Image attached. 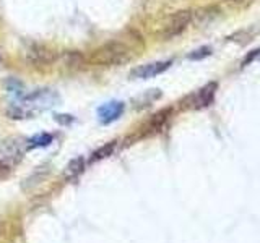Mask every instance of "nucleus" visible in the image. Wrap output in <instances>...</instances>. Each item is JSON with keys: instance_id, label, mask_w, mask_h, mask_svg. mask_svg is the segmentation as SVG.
<instances>
[{"instance_id": "nucleus-3", "label": "nucleus", "mask_w": 260, "mask_h": 243, "mask_svg": "<svg viewBox=\"0 0 260 243\" xmlns=\"http://www.w3.org/2000/svg\"><path fill=\"white\" fill-rule=\"evenodd\" d=\"M28 151V138L8 136L0 140V169H13Z\"/></svg>"}, {"instance_id": "nucleus-14", "label": "nucleus", "mask_w": 260, "mask_h": 243, "mask_svg": "<svg viewBox=\"0 0 260 243\" xmlns=\"http://www.w3.org/2000/svg\"><path fill=\"white\" fill-rule=\"evenodd\" d=\"M57 124H60V125H69L73 122V117L72 115H67V113H62V115H55L54 117Z\"/></svg>"}, {"instance_id": "nucleus-12", "label": "nucleus", "mask_w": 260, "mask_h": 243, "mask_svg": "<svg viewBox=\"0 0 260 243\" xmlns=\"http://www.w3.org/2000/svg\"><path fill=\"white\" fill-rule=\"evenodd\" d=\"M117 148V141H109V143H106L104 146H101L100 149L94 151L91 154V159H89V162H96V160H101V159H106V157H109L112 156V152L116 151Z\"/></svg>"}, {"instance_id": "nucleus-4", "label": "nucleus", "mask_w": 260, "mask_h": 243, "mask_svg": "<svg viewBox=\"0 0 260 243\" xmlns=\"http://www.w3.org/2000/svg\"><path fill=\"white\" fill-rule=\"evenodd\" d=\"M190 20H192V13L187 10L176 12L174 15H171L168 21L165 23V26H162V31H161L162 39H173L179 36L182 31H185L187 26H189Z\"/></svg>"}, {"instance_id": "nucleus-10", "label": "nucleus", "mask_w": 260, "mask_h": 243, "mask_svg": "<svg viewBox=\"0 0 260 243\" xmlns=\"http://www.w3.org/2000/svg\"><path fill=\"white\" fill-rule=\"evenodd\" d=\"M4 88H5L7 93H10L15 97H21L23 94H26V88H24V85L20 79H16L13 76L4 79Z\"/></svg>"}, {"instance_id": "nucleus-5", "label": "nucleus", "mask_w": 260, "mask_h": 243, "mask_svg": "<svg viewBox=\"0 0 260 243\" xmlns=\"http://www.w3.org/2000/svg\"><path fill=\"white\" fill-rule=\"evenodd\" d=\"M24 55H26L28 63L32 67H47L55 60V54L51 49L41 44H29L24 51Z\"/></svg>"}, {"instance_id": "nucleus-11", "label": "nucleus", "mask_w": 260, "mask_h": 243, "mask_svg": "<svg viewBox=\"0 0 260 243\" xmlns=\"http://www.w3.org/2000/svg\"><path fill=\"white\" fill-rule=\"evenodd\" d=\"M54 141V136L51 133H39L28 140V149H36V148H46Z\"/></svg>"}, {"instance_id": "nucleus-13", "label": "nucleus", "mask_w": 260, "mask_h": 243, "mask_svg": "<svg viewBox=\"0 0 260 243\" xmlns=\"http://www.w3.org/2000/svg\"><path fill=\"white\" fill-rule=\"evenodd\" d=\"M210 54H211L210 47H200V49H197V51H193L192 54H189V59L190 60H202V59H205V57H208Z\"/></svg>"}, {"instance_id": "nucleus-7", "label": "nucleus", "mask_w": 260, "mask_h": 243, "mask_svg": "<svg viewBox=\"0 0 260 243\" xmlns=\"http://www.w3.org/2000/svg\"><path fill=\"white\" fill-rule=\"evenodd\" d=\"M171 60L166 62H153V63H146L142 65V67H137L130 71V78L134 79H148V78H154L165 73L169 67H171Z\"/></svg>"}, {"instance_id": "nucleus-8", "label": "nucleus", "mask_w": 260, "mask_h": 243, "mask_svg": "<svg viewBox=\"0 0 260 243\" xmlns=\"http://www.w3.org/2000/svg\"><path fill=\"white\" fill-rule=\"evenodd\" d=\"M215 93H216V83H208L207 86H203L192 96V107L195 109L207 107V105L213 102Z\"/></svg>"}, {"instance_id": "nucleus-6", "label": "nucleus", "mask_w": 260, "mask_h": 243, "mask_svg": "<svg viewBox=\"0 0 260 243\" xmlns=\"http://www.w3.org/2000/svg\"><path fill=\"white\" fill-rule=\"evenodd\" d=\"M125 110V104L122 101H109L104 102L98 107V120L103 125H109L112 122H116L122 117V113Z\"/></svg>"}, {"instance_id": "nucleus-1", "label": "nucleus", "mask_w": 260, "mask_h": 243, "mask_svg": "<svg viewBox=\"0 0 260 243\" xmlns=\"http://www.w3.org/2000/svg\"><path fill=\"white\" fill-rule=\"evenodd\" d=\"M60 101L59 94L54 89L41 88L29 94H23L21 97H16L7 109V115L15 120H26L39 115L41 112L52 109Z\"/></svg>"}, {"instance_id": "nucleus-2", "label": "nucleus", "mask_w": 260, "mask_h": 243, "mask_svg": "<svg viewBox=\"0 0 260 243\" xmlns=\"http://www.w3.org/2000/svg\"><path fill=\"white\" fill-rule=\"evenodd\" d=\"M130 59V49L119 40H111V43L101 46L100 49L91 54L89 62L93 65H101V67H112V65H120Z\"/></svg>"}, {"instance_id": "nucleus-15", "label": "nucleus", "mask_w": 260, "mask_h": 243, "mask_svg": "<svg viewBox=\"0 0 260 243\" xmlns=\"http://www.w3.org/2000/svg\"><path fill=\"white\" fill-rule=\"evenodd\" d=\"M257 57H260V49H255V51H252L246 59H244V62H242V67H246V65H249L250 62H254Z\"/></svg>"}, {"instance_id": "nucleus-16", "label": "nucleus", "mask_w": 260, "mask_h": 243, "mask_svg": "<svg viewBox=\"0 0 260 243\" xmlns=\"http://www.w3.org/2000/svg\"><path fill=\"white\" fill-rule=\"evenodd\" d=\"M0 63H2V57H0Z\"/></svg>"}, {"instance_id": "nucleus-9", "label": "nucleus", "mask_w": 260, "mask_h": 243, "mask_svg": "<svg viewBox=\"0 0 260 243\" xmlns=\"http://www.w3.org/2000/svg\"><path fill=\"white\" fill-rule=\"evenodd\" d=\"M83 170H85V157L80 156V157H75L69 162L67 167L63 170V177L67 178V180H75Z\"/></svg>"}]
</instances>
